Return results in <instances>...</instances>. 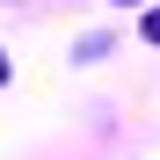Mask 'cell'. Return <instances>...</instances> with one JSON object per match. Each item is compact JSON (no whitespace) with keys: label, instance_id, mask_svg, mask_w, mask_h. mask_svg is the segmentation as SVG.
I'll return each instance as SVG.
<instances>
[{"label":"cell","instance_id":"obj_1","mask_svg":"<svg viewBox=\"0 0 160 160\" xmlns=\"http://www.w3.org/2000/svg\"><path fill=\"white\" fill-rule=\"evenodd\" d=\"M146 44H160V8H146Z\"/></svg>","mask_w":160,"mask_h":160},{"label":"cell","instance_id":"obj_2","mask_svg":"<svg viewBox=\"0 0 160 160\" xmlns=\"http://www.w3.org/2000/svg\"><path fill=\"white\" fill-rule=\"evenodd\" d=\"M0 80H8V58H0Z\"/></svg>","mask_w":160,"mask_h":160}]
</instances>
